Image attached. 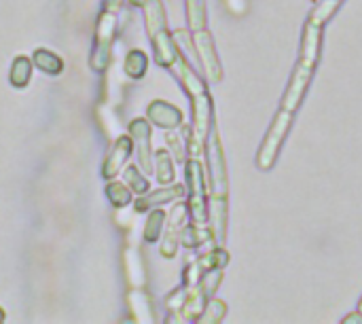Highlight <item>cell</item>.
I'll use <instances>...</instances> for the list:
<instances>
[{
    "label": "cell",
    "instance_id": "cell-6",
    "mask_svg": "<svg viewBox=\"0 0 362 324\" xmlns=\"http://www.w3.org/2000/svg\"><path fill=\"white\" fill-rule=\"evenodd\" d=\"M208 163L212 174V195H227V163L218 132L212 129L208 136Z\"/></svg>",
    "mask_w": 362,
    "mask_h": 324
},
{
    "label": "cell",
    "instance_id": "cell-22",
    "mask_svg": "<svg viewBox=\"0 0 362 324\" xmlns=\"http://www.w3.org/2000/svg\"><path fill=\"white\" fill-rule=\"evenodd\" d=\"M127 180H129V185L134 187V191H138V193H144V191H148V185H146V180L134 170V168H129L127 170Z\"/></svg>",
    "mask_w": 362,
    "mask_h": 324
},
{
    "label": "cell",
    "instance_id": "cell-12",
    "mask_svg": "<svg viewBox=\"0 0 362 324\" xmlns=\"http://www.w3.org/2000/svg\"><path fill=\"white\" fill-rule=\"evenodd\" d=\"M148 117L161 127H178L182 121L180 110L174 108L172 104H165V102H153L148 108Z\"/></svg>",
    "mask_w": 362,
    "mask_h": 324
},
{
    "label": "cell",
    "instance_id": "cell-25",
    "mask_svg": "<svg viewBox=\"0 0 362 324\" xmlns=\"http://www.w3.org/2000/svg\"><path fill=\"white\" fill-rule=\"evenodd\" d=\"M227 2V8L235 15H242L246 11V0H225Z\"/></svg>",
    "mask_w": 362,
    "mask_h": 324
},
{
    "label": "cell",
    "instance_id": "cell-17",
    "mask_svg": "<svg viewBox=\"0 0 362 324\" xmlns=\"http://www.w3.org/2000/svg\"><path fill=\"white\" fill-rule=\"evenodd\" d=\"M212 238V231L206 229V225H195L187 231H182V242L187 248H197L202 244H206Z\"/></svg>",
    "mask_w": 362,
    "mask_h": 324
},
{
    "label": "cell",
    "instance_id": "cell-26",
    "mask_svg": "<svg viewBox=\"0 0 362 324\" xmlns=\"http://www.w3.org/2000/svg\"><path fill=\"white\" fill-rule=\"evenodd\" d=\"M344 324H362V314L361 312H356V314L346 316V318H344Z\"/></svg>",
    "mask_w": 362,
    "mask_h": 324
},
{
    "label": "cell",
    "instance_id": "cell-27",
    "mask_svg": "<svg viewBox=\"0 0 362 324\" xmlns=\"http://www.w3.org/2000/svg\"><path fill=\"white\" fill-rule=\"evenodd\" d=\"M358 312L362 314V299H361V303H358Z\"/></svg>",
    "mask_w": 362,
    "mask_h": 324
},
{
    "label": "cell",
    "instance_id": "cell-19",
    "mask_svg": "<svg viewBox=\"0 0 362 324\" xmlns=\"http://www.w3.org/2000/svg\"><path fill=\"white\" fill-rule=\"evenodd\" d=\"M221 280H223V270H212V272H208V274L197 282V287H199V289H202V293L210 299V297L216 293V289H218Z\"/></svg>",
    "mask_w": 362,
    "mask_h": 324
},
{
    "label": "cell",
    "instance_id": "cell-4",
    "mask_svg": "<svg viewBox=\"0 0 362 324\" xmlns=\"http://www.w3.org/2000/svg\"><path fill=\"white\" fill-rule=\"evenodd\" d=\"M187 180L191 189V214L195 225L208 223V208H206V185H204V168L197 159L187 163Z\"/></svg>",
    "mask_w": 362,
    "mask_h": 324
},
{
    "label": "cell",
    "instance_id": "cell-13",
    "mask_svg": "<svg viewBox=\"0 0 362 324\" xmlns=\"http://www.w3.org/2000/svg\"><path fill=\"white\" fill-rule=\"evenodd\" d=\"M132 132L138 140V151H140V163L144 166L146 172H151V151H148V125L144 121H134Z\"/></svg>",
    "mask_w": 362,
    "mask_h": 324
},
{
    "label": "cell",
    "instance_id": "cell-9",
    "mask_svg": "<svg viewBox=\"0 0 362 324\" xmlns=\"http://www.w3.org/2000/svg\"><path fill=\"white\" fill-rule=\"evenodd\" d=\"M210 231L216 244L225 242L227 236V195L210 197Z\"/></svg>",
    "mask_w": 362,
    "mask_h": 324
},
{
    "label": "cell",
    "instance_id": "cell-24",
    "mask_svg": "<svg viewBox=\"0 0 362 324\" xmlns=\"http://www.w3.org/2000/svg\"><path fill=\"white\" fill-rule=\"evenodd\" d=\"M110 191H112V197H115V202H117V204H127V199H129V193H127L123 187L115 185V187H110Z\"/></svg>",
    "mask_w": 362,
    "mask_h": 324
},
{
    "label": "cell",
    "instance_id": "cell-23",
    "mask_svg": "<svg viewBox=\"0 0 362 324\" xmlns=\"http://www.w3.org/2000/svg\"><path fill=\"white\" fill-rule=\"evenodd\" d=\"M168 144H170V149L174 151V155H176V159L180 161V159H185V149H182V140L176 136V134H168Z\"/></svg>",
    "mask_w": 362,
    "mask_h": 324
},
{
    "label": "cell",
    "instance_id": "cell-14",
    "mask_svg": "<svg viewBox=\"0 0 362 324\" xmlns=\"http://www.w3.org/2000/svg\"><path fill=\"white\" fill-rule=\"evenodd\" d=\"M187 15H189V23L191 28L204 30L206 21H208V11H206V0H187Z\"/></svg>",
    "mask_w": 362,
    "mask_h": 324
},
{
    "label": "cell",
    "instance_id": "cell-15",
    "mask_svg": "<svg viewBox=\"0 0 362 324\" xmlns=\"http://www.w3.org/2000/svg\"><path fill=\"white\" fill-rule=\"evenodd\" d=\"M185 195V189L182 187H172V189H165V191H159V193H153L144 199L138 202V210H146L148 206H155V204H163V202H172V199H178Z\"/></svg>",
    "mask_w": 362,
    "mask_h": 324
},
{
    "label": "cell",
    "instance_id": "cell-20",
    "mask_svg": "<svg viewBox=\"0 0 362 324\" xmlns=\"http://www.w3.org/2000/svg\"><path fill=\"white\" fill-rule=\"evenodd\" d=\"M144 70H146V57H144V53L134 51V53L129 55V59H127V72H129L132 76H142Z\"/></svg>",
    "mask_w": 362,
    "mask_h": 324
},
{
    "label": "cell",
    "instance_id": "cell-7",
    "mask_svg": "<svg viewBox=\"0 0 362 324\" xmlns=\"http://www.w3.org/2000/svg\"><path fill=\"white\" fill-rule=\"evenodd\" d=\"M193 40H195V49H197V55H199V62H202V68H204L208 81L218 83L223 79V66H221V59L216 55V47H214L210 32L197 30Z\"/></svg>",
    "mask_w": 362,
    "mask_h": 324
},
{
    "label": "cell",
    "instance_id": "cell-11",
    "mask_svg": "<svg viewBox=\"0 0 362 324\" xmlns=\"http://www.w3.org/2000/svg\"><path fill=\"white\" fill-rule=\"evenodd\" d=\"M174 70L176 74L180 76L185 89L191 93V98H197V96H204L206 93V83L197 76V72H193V68L178 55L176 62H174Z\"/></svg>",
    "mask_w": 362,
    "mask_h": 324
},
{
    "label": "cell",
    "instance_id": "cell-16",
    "mask_svg": "<svg viewBox=\"0 0 362 324\" xmlns=\"http://www.w3.org/2000/svg\"><path fill=\"white\" fill-rule=\"evenodd\" d=\"M225 314H227L225 301H221V299H210V301L206 303V308H204V312H202V316H199L197 320L204 324H218L225 318Z\"/></svg>",
    "mask_w": 362,
    "mask_h": 324
},
{
    "label": "cell",
    "instance_id": "cell-21",
    "mask_svg": "<svg viewBox=\"0 0 362 324\" xmlns=\"http://www.w3.org/2000/svg\"><path fill=\"white\" fill-rule=\"evenodd\" d=\"M161 229H163V214H161V212H153L151 219H148V227H146V231H144L146 240H148V242H155V240L159 238Z\"/></svg>",
    "mask_w": 362,
    "mask_h": 324
},
{
    "label": "cell",
    "instance_id": "cell-3",
    "mask_svg": "<svg viewBox=\"0 0 362 324\" xmlns=\"http://www.w3.org/2000/svg\"><path fill=\"white\" fill-rule=\"evenodd\" d=\"M146 19H148V30L153 36V45L157 51V62L161 66H172L178 57L176 47L172 36L165 30V21H163V8L157 0H151L146 6Z\"/></svg>",
    "mask_w": 362,
    "mask_h": 324
},
{
    "label": "cell",
    "instance_id": "cell-18",
    "mask_svg": "<svg viewBox=\"0 0 362 324\" xmlns=\"http://www.w3.org/2000/svg\"><path fill=\"white\" fill-rule=\"evenodd\" d=\"M157 178H159V183H163V185H168V183H172L174 180V166H172V159H170V155L168 153H157Z\"/></svg>",
    "mask_w": 362,
    "mask_h": 324
},
{
    "label": "cell",
    "instance_id": "cell-8",
    "mask_svg": "<svg viewBox=\"0 0 362 324\" xmlns=\"http://www.w3.org/2000/svg\"><path fill=\"white\" fill-rule=\"evenodd\" d=\"M227 263H229V253L223 250V248H216V250H212V253H208V255L195 259V261L187 267V272H185V282H187V287H189V289L195 287L208 272H212V270H223Z\"/></svg>",
    "mask_w": 362,
    "mask_h": 324
},
{
    "label": "cell",
    "instance_id": "cell-5",
    "mask_svg": "<svg viewBox=\"0 0 362 324\" xmlns=\"http://www.w3.org/2000/svg\"><path fill=\"white\" fill-rule=\"evenodd\" d=\"M210 125H212V100L208 93L193 98V138H191V151L193 157L202 155L204 142L210 136Z\"/></svg>",
    "mask_w": 362,
    "mask_h": 324
},
{
    "label": "cell",
    "instance_id": "cell-2",
    "mask_svg": "<svg viewBox=\"0 0 362 324\" xmlns=\"http://www.w3.org/2000/svg\"><path fill=\"white\" fill-rule=\"evenodd\" d=\"M291 125H293V112L286 108H280L278 115L274 117V123L269 125V129L265 134V140H263L259 153H257V168L259 170L267 172L274 168L278 153L284 144V138L291 132Z\"/></svg>",
    "mask_w": 362,
    "mask_h": 324
},
{
    "label": "cell",
    "instance_id": "cell-10",
    "mask_svg": "<svg viewBox=\"0 0 362 324\" xmlns=\"http://www.w3.org/2000/svg\"><path fill=\"white\" fill-rule=\"evenodd\" d=\"M185 206H176L170 214V227H168V236H165V242L161 246V253L163 257L172 259L176 255V248H178V236L182 231V223H185Z\"/></svg>",
    "mask_w": 362,
    "mask_h": 324
},
{
    "label": "cell",
    "instance_id": "cell-1",
    "mask_svg": "<svg viewBox=\"0 0 362 324\" xmlns=\"http://www.w3.org/2000/svg\"><path fill=\"white\" fill-rule=\"evenodd\" d=\"M344 4V0H318L314 11L310 13L305 28H303V40H301V55L299 62L295 66V72L291 76L288 89L282 98V108L295 112L305 93H308V85L314 76L316 64L320 59V47H322V28L325 23L337 13V8Z\"/></svg>",
    "mask_w": 362,
    "mask_h": 324
}]
</instances>
